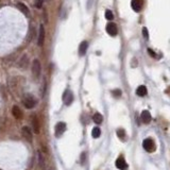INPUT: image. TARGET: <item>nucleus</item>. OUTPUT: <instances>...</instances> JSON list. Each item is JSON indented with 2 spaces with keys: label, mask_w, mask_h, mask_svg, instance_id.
Wrapping results in <instances>:
<instances>
[{
  "label": "nucleus",
  "mask_w": 170,
  "mask_h": 170,
  "mask_svg": "<svg viewBox=\"0 0 170 170\" xmlns=\"http://www.w3.org/2000/svg\"><path fill=\"white\" fill-rule=\"evenodd\" d=\"M23 102L27 109H33V107L35 106V104H36V99H35L32 95L27 94V95L23 96Z\"/></svg>",
  "instance_id": "f257e3e1"
},
{
  "label": "nucleus",
  "mask_w": 170,
  "mask_h": 170,
  "mask_svg": "<svg viewBox=\"0 0 170 170\" xmlns=\"http://www.w3.org/2000/svg\"><path fill=\"white\" fill-rule=\"evenodd\" d=\"M32 73L35 79L39 78L40 73H42V65H40V62L37 59H35L32 63Z\"/></svg>",
  "instance_id": "f03ea898"
},
{
  "label": "nucleus",
  "mask_w": 170,
  "mask_h": 170,
  "mask_svg": "<svg viewBox=\"0 0 170 170\" xmlns=\"http://www.w3.org/2000/svg\"><path fill=\"white\" fill-rule=\"evenodd\" d=\"M143 147L147 152H153L155 151V143L151 138H147L143 142Z\"/></svg>",
  "instance_id": "7ed1b4c3"
},
{
  "label": "nucleus",
  "mask_w": 170,
  "mask_h": 170,
  "mask_svg": "<svg viewBox=\"0 0 170 170\" xmlns=\"http://www.w3.org/2000/svg\"><path fill=\"white\" fill-rule=\"evenodd\" d=\"M45 36H46V32H45V27L43 25L39 26V31H38V37H37V44L38 46L42 47L45 42Z\"/></svg>",
  "instance_id": "20e7f679"
},
{
  "label": "nucleus",
  "mask_w": 170,
  "mask_h": 170,
  "mask_svg": "<svg viewBox=\"0 0 170 170\" xmlns=\"http://www.w3.org/2000/svg\"><path fill=\"white\" fill-rule=\"evenodd\" d=\"M63 101L66 105H70L73 101V94L69 89L65 90L63 95Z\"/></svg>",
  "instance_id": "39448f33"
},
{
  "label": "nucleus",
  "mask_w": 170,
  "mask_h": 170,
  "mask_svg": "<svg viewBox=\"0 0 170 170\" xmlns=\"http://www.w3.org/2000/svg\"><path fill=\"white\" fill-rule=\"evenodd\" d=\"M65 130H66V123L59 122V123H56V132H54V134H56V137H60L62 134L65 132Z\"/></svg>",
  "instance_id": "423d86ee"
},
{
  "label": "nucleus",
  "mask_w": 170,
  "mask_h": 170,
  "mask_svg": "<svg viewBox=\"0 0 170 170\" xmlns=\"http://www.w3.org/2000/svg\"><path fill=\"white\" fill-rule=\"evenodd\" d=\"M106 32L109 33L111 36H116L117 33H118V30H117V26L113 23H107L106 26Z\"/></svg>",
  "instance_id": "0eeeda50"
},
{
  "label": "nucleus",
  "mask_w": 170,
  "mask_h": 170,
  "mask_svg": "<svg viewBox=\"0 0 170 170\" xmlns=\"http://www.w3.org/2000/svg\"><path fill=\"white\" fill-rule=\"evenodd\" d=\"M143 0H132L131 1V6L135 12H139L143 9Z\"/></svg>",
  "instance_id": "6e6552de"
},
{
  "label": "nucleus",
  "mask_w": 170,
  "mask_h": 170,
  "mask_svg": "<svg viewBox=\"0 0 170 170\" xmlns=\"http://www.w3.org/2000/svg\"><path fill=\"white\" fill-rule=\"evenodd\" d=\"M140 119H142V121L143 123L148 124L151 122L152 120V117H151V114H150L149 111H143L142 115H140Z\"/></svg>",
  "instance_id": "1a4fd4ad"
},
{
  "label": "nucleus",
  "mask_w": 170,
  "mask_h": 170,
  "mask_svg": "<svg viewBox=\"0 0 170 170\" xmlns=\"http://www.w3.org/2000/svg\"><path fill=\"white\" fill-rule=\"evenodd\" d=\"M116 167L118 169H120V170H126V168H128V164H126V160H124L122 156H120V157H118V159H117Z\"/></svg>",
  "instance_id": "9d476101"
},
{
  "label": "nucleus",
  "mask_w": 170,
  "mask_h": 170,
  "mask_svg": "<svg viewBox=\"0 0 170 170\" xmlns=\"http://www.w3.org/2000/svg\"><path fill=\"white\" fill-rule=\"evenodd\" d=\"M21 133H23V137L27 140H29V142L32 140V132H31V129L29 128V126H23V128L21 129Z\"/></svg>",
  "instance_id": "9b49d317"
},
{
  "label": "nucleus",
  "mask_w": 170,
  "mask_h": 170,
  "mask_svg": "<svg viewBox=\"0 0 170 170\" xmlns=\"http://www.w3.org/2000/svg\"><path fill=\"white\" fill-rule=\"evenodd\" d=\"M17 8H18L19 11H20L25 16H27V17H29V16H30V10L28 9V6H26L25 3L18 2V3H17Z\"/></svg>",
  "instance_id": "f8f14e48"
},
{
  "label": "nucleus",
  "mask_w": 170,
  "mask_h": 170,
  "mask_svg": "<svg viewBox=\"0 0 170 170\" xmlns=\"http://www.w3.org/2000/svg\"><path fill=\"white\" fill-rule=\"evenodd\" d=\"M87 48H88V43L86 42V40L81 43L80 46H79V56H85L86 51H87Z\"/></svg>",
  "instance_id": "ddd939ff"
},
{
  "label": "nucleus",
  "mask_w": 170,
  "mask_h": 170,
  "mask_svg": "<svg viewBox=\"0 0 170 170\" xmlns=\"http://www.w3.org/2000/svg\"><path fill=\"white\" fill-rule=\"evenodd\" d=\"M32 126H33V131H34V133L38 134L39 133V129H40V126H39V120H38V118L36 116H33L32 117Z\"/></svg>",
  "instance_id": "4468645a"
},
{
  "label": "nucleus",
  "mask_w": 170,
  "mask_h": 170,
  "mask_svg": "<svg viewBox=\"0 0 170 170\" xmlns=\"http://www.w3.org/2000/svg\"><path fill=\"white\" fill-rule=\"evenodd\" d=\"M12 114H13V116L15 117L16 119H21L23 118V112H21V110L19 109L18 106H13V109H12Z\"/></svg>",
  "instance_id": "2eb2a0df"
},
{
  "label": "nucleus",
  "mask_w": 170,
  "mask_h": 170,
  "mask_svg": "<svg viewBox=\"0 0 170 170\" xmlns=\"http://www.w3.org/2000/svg\"><path fill=\"white\" fill-rule=\"evenodd\" d=\"M148 93L147 90V87H146L145 85H140L137 87V89H136V94L137 96H139V97H143V96H146Z\"/></svg>",
  "instance_id": "dca6fc26"
},
{
  "label": "nucleus",
  "mask_w": 170,
  "mask_h": 170,
  "mask_svg": "<svg viewBox=\"0 0 170 170\" xmlns=\"http://www.w3.org/2000/svg\"><path fill=\"white\" fill-rule=\"evenodd\" d=\"M93 120H94V122H96L97 124H100L103 121V116H102L100 113H96L94 116H93Z\"/></svg>",
  "instance_id": "f3484780"
},
{
  "label": "nucleus",
  "mask_w": 170,
  "mask_h": 170,
  "mask_svg": "<svg viewBox=\"0 0 170 170\" xmlns=\"http://www.w3.org/2000/svg\"><path fill=\"white\" fill-rule=\"evenodd\" d=\"M28 64H29V61H28V56H23V57H21V60H20V63H19V66L20 67H23V68H27V66H28Z\"/></svg>",
  "instance_id": "a211bd4d"
},
{
  "label": "nucleus",
  "mask_w": 170,
  "mask_h": 170,
  "mask_svg": "<svg viewBox=\"0 0 170 170\" xmlns=\"http://www.w3.org/2000/svg\"><path fill=\"white\" fill-rule=\"evenodd\" d=\"M100 135H101V130H100V128L96 126V128L93 129V131H92V136H93V137L98 138Z\"/></svg>",
  "instance_id": "6ab92c4d"
},
{
  "label": "nucleus",
  "mask_w": 170,
  "mask_h": 170,
  "mask_svg": "<svg viewBox=\"0 0 170 170\" xmlns=\"http://www.w3.org/2000/svg\"><path fill=\"white\" fill-rule=\"evenodd\" d=\"M38 164H39V166L42 167L43 169H45V160L40 152H38Z\"/></svg>",
  "instance_id": "aec40b11"
},
{
  "label": "nucleus",
  "mask_w": 170,
  "mask_h": 170,
  "mask_svg": "<svg viewBox=\"0 0 170 170\" xmlns=\"http://www.w3.org/2000/svg\"><path fill=\"white\" fill-rule=\"evenodd\" d=\"M117 136H118L120 139H124L126 138V131L123 130V129H118L117 130Z\"/></svg>",
  "instance_id": "412c9836"
},
{
  "label": "nucleus",
  "mask_w": 170,
  "mask_h": 170,
  "mask_svg": "<svg viewBox=\"0 0 170 170\" xmlns=\"http://www.w3.org/2000/svg\"><path fill=\"white\" fill-rule=\"evenodd\" d=\"M105 18H106L107 20H112V19L114 18V15H113V13H112V11H110V10L105 11Z\"/></svg>",
  "instance_id": "4be33fe9"
},
{
  "label": "nucleus",
  "mask_w": 170,
  "mask_h": 170,
  "mask_svg": "<svg viewBox=\"0 0 170 170\" xmlns=\"http://www.w3.org/2000/svg\"><path fill=\"white\" fill-rule=\"evenodd\" d=\"M112 94L115 98H119L121 96V90L120 89H114L113 92H112Z\"/></svg>",
  "instance_id": "5701e85b"
},
{
  "label": "nucleus",
  "mask_w": 170,
  "mask_h": 170,
  "mask_svg": "<svg viewBox=\"0 0 170 170\" xmlns=\"http://www.w3.org/2000/svg\"><path fill=\"white\" fill-rule=\"evenodd\" d=\"M43 3H44V0H35V6H36L37 9L42 8Z\"/></svg>",
  "instance_id": "b1692460"
},
{
  "label": "nucleus",
  "mask_w": 170,
  "mask_h": 170,
  "mask_svg": "<svg viewBox=\"0 0 170 170\" xmlns=\"http://www.w3.org/2000/svg\"><path fill=\"white\" fill-rule=\"evenodd\" d=\"M143 37H145L146 39H148V38H149V34H148V29L147 28H143Z\"/></svg>",
  "instance_id": "393cba45"
},
{
  "label": "nucleus",
  "mask_w": 170,
  "mask_h": 170,
  "mask_svg": "<svg viewBox=\"0 0 170 170\" xmlns=\"http://www.w3.org/2000/svg\"><path fill=\"white\" fill-rule=\"evenodd\" d=\"M85 159H86V154L85 153H82V154H81V164H84Z\"/></svg>",
  "instance_id": "a878e982"
},
{
  "label": "nucleus",
  "mask_w": 170,
  "mask_h": 170,
  "mask_svg": "<svg viewBox=\"0 0 170 170\" xmlns=\"http://www.w3.org/2000/svg\"><path fill=\"white\" fill-rule=\"evenodd\" d=\"M148 52H149V54L153 57H156V54H155V52H153L151 49H148Z\"/></svg>",
  "instance_id": "bb28decb"
}]
</instances>
